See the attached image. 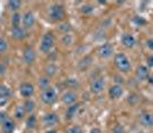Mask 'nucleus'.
I'll return each instance as SVG.
<instances>
[{
  "label": "nucleus",
  "instance_id": "nucleus-1",
  "mask_svg": "<svg viewBox=\"0 0 153 133\" xmlns=\"http://www.w3.org/2000/svg\"><path fill=\"white\" fill-rule=\"evenodd\" d=\"M114 65L118 70L122 72V73H127L130 70V60L127 57L126 54L123 52H119L114 56Z\"/></svg>",
  "mask_w": 153,
  "mask_h": 133
},
{
  "label": "nucleus",
  "instance_id": "nucleus-2",
  "mask_svg": "<svg viewBox=\"0 0 153 133\" xmlns=\"http://www.w3.org/2000/svg\"><path fill=\"white\" fill-rule=\"evenodd\" d=\"M41 100L46 105H53L57 100V93L54 88H47L41 91Z\"/></svg>",
  "mask_w": 153,
  "mask_h": 133
},
{
  "label": "nucleus",
  "instance_id": "nucleus-3",
  "mask_svg": "<svg viewBox=\"0 0 153 133\" xmlns=\"http://www.w3.org/2000/svg\"><path fill=\"white\" fill-rule=\"evenodd\" d=\"M55 43V38L51 33H46L45 35L41 39V42H40V50L42 51L44 54L46 52H49L53 49Z\"/></svg>",
  "mask_w": 153,
  "mask_h": 133
},
{
  "label": "nucleus",
  "instance_id": "nucleus-4",
  "mask_svg": "<svg viewBox=\"0 0 153 133\" xmlns=\"http://www.w3.org/2000/svg\"><path fill=\"white\" fill-rule=\"evenodd\" d=\"M64 15H65V13H64L63 6H61L58 4H55V5L51 6V8H49V17L51 19H54V21L63 19Z\"/></svg>",
  "mask_w": 153,
  "mask_h": 133
},
{
  "label": "nucleus",
  "instance_id": "nucleus-5",
  "mask_svg": "<svg viewBox=\"0 0 153 133\" xmlns=\"http://www.w3.org/2000/svg\"><path fill=\"white\" fill-rule=\"evenodd\" d=\"M90 91L93 92V93H101L104 88H105V81H104V79L103 77H95L91 82H90Z\"/></svg>",
  "mask_w": 153,
  "mask_h": 133
},
{
  "label": "nucleus",
  "instance_id": "nucleus-6",
  "mask_svg": "<svg viewBox=\"0 0 153 133\" xmlns=\"http://www.w3.org/2000/svg\"><path fill=\"white\" fill-rule=\"evenodd\" d=\"M97 54H98L100 57L104 58V59L111 57V56L113 55V47H112V44L111 43L101 44V46L98 47V49H97Z\"/></svg>",
  "mask_w": 153,
  "mask_h": 133
},
{
  "label": "nucleus",
  "instance_id": "nucleus-7",
  "mask_svg": "<svg viewBox=\"0 0 153 133\" xmlns=\"http://www.w3.org/2000/svg\"><path fill=\"white\" fill-rule=\"evenodd\" d=\"M121 43L126 48H133L136 44V38L131 33H122L121 35Z\"/></svg>",
  "mask_w": 153,
  "mask_h": 133
},
{
  "label": "nucleus",
  "instance_id": "nucleus-8",
  "mask_svg": "<svg viewBox=\"0 0 153 133\" xmlns=\"http://www.w3.org/2000/svg\"><path fill=\"white\" fill-rule=\"evenodd\" d=\"M123 95V88L120 84H113L108 89V96L111 99H119Z\"/></svg>",
  "mask_w": 153,
  "mask_h": 133
},
{
  "label": "nucleus",
  "instance_id": "nucleus-9",
  "mask_svg": "<svg viewBox=\"0 0 153 133\" xmlns=\"http://www.w3.org/2000/svg\"><path fill=\"white\" fill-rule=\"evenodd\" d=\"M23 60L27 65H31L36 60V51L32 47H26L23 52Z\"/></svg>",
  "mask_w": 153,
  "mask_h": 133
},
{
  "label": "nucleus",
  "instance_id": "nucleus-10",
  "mask_svg": "<svg viewBox=\"0 0 153 133\" xmlns=\"http://www.w3.org/2000/svg\"><path fill=\"white\" fill-rule=\"evenodd\" d=\"M76 99H78V96L74 91H66V92H64V95L62 96V101L65 104V105H74L76 101Z\"/></svg>",
  "mask_w": 153,
  "mask_h": 133
},
{
  "label": "nucleus",
  "instance_id": "nucleus-11",
  "mask_svg": "<svg viewBox=\"0 0 153 133\" xmlns=\"http://www.w3.org/2000/svg\"><path fill=\"white\" fill-rule=\"evenodd\" d=\"M136 77L138 81H144L147 80V77L150 75V72H149V67L145 65H140L137 68H136Z\"/></svg>",
  "mask_w": 153,
  "mask_h": 133
},
{
  "label": "nucleus",
  "instance_id": "nucleus-12",
  "mask_svg": "<svg viewBox=\"0 0 153 133\" xmlns=\"http://www.w3.org/2000/svg\"><path fill=\"white\" fill-rule=\"evenodd\" d=\"M42 122L46 126H53L58 123V115L56 113H47L42 117Z\"/></svg>",
  "mask_w": 153,
  "mask_h": 133
},
{
  "label": "nucleus",
  "instance_id": "nucleus-13",
  "mask_svg": "<svg viewBox=\"0 0 153 133\" xmlns=\"http://www.w3.org/2000/svg\"><path fill=\"white\" fill-rule=\"evenodd\" d=\"M33 92H34V87L32 85L31 83H22L21 85H19V93L23 96V97H31L33 95Z\"/></svg>",
  "mask_w": 153,
  "mask_h": 133
},
{
  "label": "nucleus",
  "instance_id": "nucleus-14",
  "mask_svg": "<svg viewBox=\"0 0 153 133\" xmlns=\"http://www.w3.org/2000/svg\"><path fill=\"white\" fill-rule=\"evenodd\" d=\"M23 18V25L25 29H31L32 26L34 25V23H36V17H34V15L32 12H26L23 16H22Z\"/></svg>",
  "mask_w": 153,
  "mask_h": 133
},
{
  "label": "nucleus",
  "instance_id": "nucleus-15",
  "mask_svg": "<svg viewBox=\"0 0 153 133\" xmlns=\"http://www.w3.org/2000/svg\"><path fill=\"white\" fill-rule=\"evenodd\" d=\"M140 123L143 126L152 127L153 126V114L151 113H142L140 115Z\"/></svg>",
  "mask_w": 153,
  "mask_h": 133
},
{
  "label": "nucleus",
  "instance_id": "nucleus-16",
  "mask_svg": "<svg viewBox=\"0 0 153 133\" xmlns=\"http://www.w3.org/2000/svg\"><path fill=\"white\" fill-rule=\"evenodd\" d=\"M12 35L14 39L16 40H22L26 37V31L24 30V27L21 26H13L12 27Z\"/></svg>",
  "mask_w": 153,
  "mask_h": 133
},
{
  "label": "nucleus",
  "instance_id": "nucleus-17",
  "mask_svg": "<svg viewBox=\"0 0 153 133\" xmlns=\"http://www.w3.org/2000/svg\"><path fill=\"white\" fill-rule=\"evenodd\" d=\"M1 130H2L4 133H13L14 130H15V123H14V121L8 118L5 123L1 124Z\"/></svg>",
  "mask_w": 153,
  "mask_h": 133
},
{
  "label": "nucleus",
  "instance_id": "nucleus-18",
  "mask_svg": "<svg viewBox=\"0 0 153 133\" xmlns=\"http://www.w3.org/2000/svg\"><path fill=\"white\" fill-rule=\"evenodd\" d=\"M78 110H79V105H78V104L71 105L70 107L66 109V113H65V117H66V120H71V118H73Z\"/></svg>",
  "mask_w": 153,
  "mask_h": 133
},
{
  "label": "nucleus",
  "instance_id": "nucleus-19",
  "mask_svg": "<svg viewBox=\"0 0 153 133\" xmlns=\"http://www.w3.org/2000/svg\"><path fill=\"white\" fill-rule=\"evenodd\" d=\"M49 84H51V79L48 76H42L38 80V85L40 89L45 90V89L49 88Z\"/></svg>",
  "mask_w": 153,
  "mask_h": 133
},
{
  "label": "nucleus",
  "instance_id": "nucleus-20",
  "mask_svg": "<svg viewBox=\"0 0 153 133\" xmlns=\"http://www.w3.org/2000/svg\"><path fill=\"white\" fill-rule=\"evenodd\" d=\"M21 6H22V2L21 1H17V0H10V1H8V8L10 10L16 12V10H19V8H21Z\"/></svg>",
  "mask_w": 153,
  "mask_h": 133
},
{
  "label": "nucleus",
  "instance_id": "nucleus-21",
  "mask_svg": "<svg viewBox=\"0 0 153 133\" xmlns=\"http://www.w3.org/2000/svg\"><path fill=\"white\" fill-rule=\"evenodd\" d=\"M25 109L23 106H17V107L15 108V117L17 118V120H21V118H23L24 117V115H25Z\"/></svg>",
  "mask_w": 153,
  "mask_h": 133
},
{
  "label": "nucleus",
  "instance_id": "nucleus-22",
  "mask_svg": "<svg viewBox=\"0 0 153 133\" xmlns=\"http://www.w3.org/2000/svg\"><path fill=\"white\" fill-rule=\"evenodd\" d=\"M23 107H24L26 113H31V112H33V109L36 108V104H34L33 100H26L24 102V105H23Z\"/></svg>",
  "mask_w": 153,
  "mask_h": 133
},
{
  "label": "nucleus",
  "instance_id": "nucleus-23",
  "mask_svg": "<svg viewBox=\"0 0 153 133\" xmlns=\"http://www.w3.org/2000/svg\"><path fill=\"white\" fill-rule=\"evenodd\" d=\"M25 124L27 129H33V127L36 126V124H37V118H36V116H34V115L29 116L25 122Z\"/></svg>",
  "mask_w": 153,
  "mask_h": 133
},
{
  "label": "nucleus",
  "instance_id": "nucleus-24",
  "mask_svg": "<svg viewBox=\"0 0 153 133\" xmlns=\"http://www.w3.org/2000/svg\"><path fill=\"white\" fill-rule=\"evenodd\" d=\"M10 93H12V91H10V89L8 88V87L4 85V84L0 85V96H1V97L8 98V97L10 96Z\"/></svg>",
  "mask_w": 153,
  "mask_h": 133
},
{
  "label": "nucleus",
  "instance_id": "nucleus-25",
  "mask_svg": "<svg viewBox=\"0 0 153 133\" xmlns=\"http://www.w3.org/2000/svg\"><path fill=\"white\" fill-rule=\"evenodd\" d=\"M65 133H83V131L79 125H72L65 130Z\"/></svg>",
  "mask_w": 153,
  "mask_h": 133
},
{
  "label": "nucleus",
  "instance_id": "nucleus-26",
  "mask_svg": "<svg viewBox=\"0 0 153 133\" xmlns=\"http://www.w3.org/2000/svg\"><path fill=\"white\" fill-rule=\"evenodd\" d=\"M22 19V15L19 13H14L12 16V24L13 26H19V22Z\"/></svg>",
  "mask_w": 153,
  "mask_h": 133
},
{
  "label": "nucleus",
  "instance_id": "nucleus-27",
  "mask_svg": "<svg viewBox=\"0 0 153 133\" xmlns=\"http://www.w3.org/2000/svg\"><path fill=\"white\" fill-rule=\"evenodd\" d=\"M45 73L47 75H54V74L56 73V66L53 65V64H49L45 68Z\"/></svg>",
  "mask_w": 153,
  "mask_h": 133
},
{
  "label": "nucleus",
  "instance_id": "nucleus-28",
  "mask_svg": "<svg viewBox=\"0 0 153 133\" xmlns=\"http://www.w3.org/2000/svg\"><path fill=\"white\" fill-rule=\"evenodd\" d=\"M72 42H73V39L70 34H64L62 37V43L65 46H70V44H72Z\"/></svg>",
  "mask_w": 153,
  "mask_h": 133
},
{
  "label": "nucleus",
  "instance_id": "nucleus-29",
  "mask_svg": "<svg viewBox=\"0 0 153 133\" xmlns=\"http://www.w3.org/2000/svg\"><path fill=\"white\" fill-rule=\"evenodd\" d=\"M8 48V44H7V41L4 38L0 37V52H5Z\"/></svg>",
  "mask_w": 153,
  "mask_h": 133
},
{
  "label": "nucleus",
  "instance_id": "nucleus-30",
  "mask_svg": "<svg viewBox=\"0 0 153 133\" xmlns=\"http://www.w3.org/2000/svg\"><path fill=\"white\" fill-rule=\"evenodd\" d=\"M81 10H82L83 14H90V13H93V10H94V7L90 6V5H85V6H82Z\"/></svg>",
  "mask_w": 153,
  "mask_h": 133
},
{
  "label": "nucleus",
  "instance_id": "nucleus-31",
  "mask_svg": "<svg viewBox=\"0 0 153 133\" xmlns=\"http://www.w3.org/2000/svg\"><path fill=\"white\" fill-rule=\"evenodd\" d=\"M71 30L70 27V24H68V23H64V24H62V25L59 26V31H63L65 32V34H68V32Z\"/></svg>",
  "mask_w": 153,
  "mask_h": 133
},
{
  "label": "nucleus",
  "instance_id": "nucleus-32",
  "mask_svg": "<svg viewBox=\"0 0 153 133\" xmlns=\"http://www.w3.org/2000/svg\"><path fill=\"white\" fill-rule=\"evenodd\" d=\"M7 120H8V115L6 112H0V124L5 123Z\"/></svg>",
  "mask_w": 153,
  "mask_h": 133
},
{
  "label": "nucleus",
  "instance_id": "nucleus-33",
  "mask_svg": "<svg viewBox=\"0 0 153 133\" xmlns=\"http://www.w3.org/2000/svg\"><path fill=\"white\" fill-rule=\"evenodd\" d=\"M66 85H70V87L78 85V80H76V79H69V80H66Z\"/></svg>",
  "mask_w": 153,
  "mask_h": 133
},
{
  "label": "nucleus",
  "instance_id": "nucleus-34",
  "mask_svg": "<svg viewBox=\"0 0 153 133\" xmlns=\"http://www.w3.org/2000/svg\"><path fill=\"white\" fill-rule=\"evenodd\" d=\"M134 22L136 23V24H137V25H143V24H145V23H146L144 19L140 18V17H138V16H136V17H135Z\"/></svg>",
  "mask_w": 153,
  "mask_h": 133
},
{
  "label": "nucleus",
  "instance_id": "nucleus-35",
  "mask_svg": "<svg viewBox=\"0 0 153 133\" xmlns=\"http://www.w3.org/2000/svg\"><path fill=\"white\" fill-rule=\"evenodd\" d=\"M147 67H153V55H150L146 59Z\"/></svg>",
  "mask_w": 153,
  "mask_h": 133
},
{
  "label": "nucleus",
  "instance_id": "nucleus-36",
  "mask_svg": "<svg viewBox=\"0 0 153 133\" xmlns=\"http://www.w3.org/2000/svg\"><path fill=\"white\" fill-rule=\"evenodd\" d=\"M7 102H8V98H6V97H1V96H0V107H4Z\"/></svg>",
  "mask_w": 153,
  "mask_h": 133
},
{
  "label": "nucleus",
  "instance_id": "nucleus-37",
  "mask_svg": "<svg viewBox=\"0 0 153 133\" xmlns=\"http://www.w3.org/2000/svg\"><path fill=\"white\" fill-rule=\"evenodd\" d=\"M113 133H123V127L121 125H117L113 130Z\"/></svg>",
  "mask_w": 153,
  "mask_h": 133
},
{
  "label": "nucleus",
  "instance_id": "nucleus-38",
  "mask_svg": "<svg viewBox=\"0 0 153 133\" xmlns=\"http://www.w3.org/2000/svg\"><path fill=\"white\" fill-rule=\"evenodd\" d=\"M146 47L150 49V50H153V38L149 39V40L146 41Z\"/></svg>",
  "mask_w": 153,
  "mask_h": 133
},
{
  "label": "nucleus",
  "instance_id": "nucleus-39",
  "mask_svg": "<svg viewBox=\"0 0 153 133\" xmlns=\"http://www.w3.org/2000/svg\"><path fill=\"white\" fill-rule=\"evenodd\" d=\"M147 82H149V84L153 85V74H150V75H149V77H147Z\"/></svg>",
  "mask_w": 153,
  "mask_h": 133
},
{
  "label": "nucleus",
  "instance_id": "nucleus-40",
  "mask_svg": "<svg viewBox=\"0 0 153 133\" xmlns=\"http://www.w3.org/2000/svg\"><path fill=\"white\" fill-rule=\"evenodd\" d=\"M5 71H6V68H5L4 64H0V74H5Z\"/></svg>",
  "mask_w": 153,
  "mask_h": 133
},
{
  "label": "nucleus",
  "instance_id": "nucleus-41",
  "mask_svg": "<svg viewBox=\"0 0 153 133\" xmlns=\"http://www.w3.org/2000/svg\"><path fill=\"white\" fill-rule=\"evenodd\" d=\"M90 133H101V130L98 127H94V129L90 130Z\"/></svg>",
  "mask_w": 153,
  "mask_h": 133
},
{
  "label": "nucleus",
  "instance_id": "nucleus-42",
  "mask_svg": "<svg viewBox=\"0 0 153 133\" xmlns=\"http://www.w3.org/2000/svg\"><path fill=\"white\" fill-rule=\"evenodd\" d=\"M46 133H57V132H56V131H55V130H49V131H48V132H46Z\"/></svg>",
  "mask_w": 153,
  "mask_h": 133
},
{
  "label": "nucleus",
  "instance_id": "nucleus-43",
  "mask_svg": "<svg viewBox=\"0 0 153 133\" xmlns=\"http://www.w3.org/2000/svg\"><path fill=\"white\" fill-rule=\"evenodd\" d=\"M140 133H145V132H140Z\"/></svg>",
  "mask_w": 153,
  "mask_h": 133
}]
</instances>
